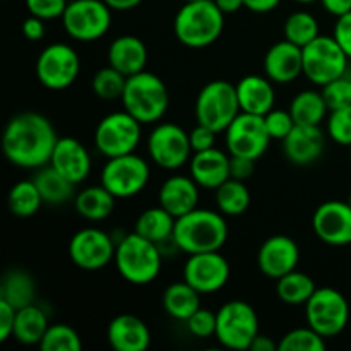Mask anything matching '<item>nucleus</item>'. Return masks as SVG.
<instances>
[{
  "mask_svg": "<svg viewBox=\"0 0 351 351\" xmlns=\"http://www.w3.org/2000/svg\"><path fill=\"white\" fill-rule=\"evenodd\" d=\"M281 0H243V5L256 14H267L280 5Z\"/></svg>",
  "mask_w": 351,
  "mask_h": 351,
  "instance_id": "nucleus-53",
  "label": "nucleus"
},
{
  "mask_svg": "<svg viewBox=\"0 0 351 351\" xmlns=\"http://www.w3.org/2000/svg\"><path fill=\"white\" fill-rule=\"evenodd\" d=\"M300 263V249L297 242L287 235H273L264 240L257 252V266L264 276L280 280L297 269Z\"/></svg>",
  "mask_w": 351,
  "mask_h": 351,
  "instance_id": "nucleus-19",
  "label": "nucleus"
},
{
  "mask_svg": "<svg viewBox=\"0 0 351 351\" xmlns=\"http://www.w3.org/2000/svg\"><path fill=\"white\" fill-rule=\"evenodd\" d=\"M348 204L351 206V192H350V197H348Z\"/></svg>",
  "mask_w": 351,
  "mask_h": 351,
  "instance_id": "nucleus-58",
  "label": "nucleus"
},
{
  "mask_svg": "<svg viewBox=\"0 0 351 351\" xmlns=\"http://www.w3.org/2000/svg\"><path fill=\"white\" fill-rule=\"evenodd\" d=\"M326 338L311 326L288 331L278 343V351H324Z\"/></svg>",
  "mask_w": 351,
  "mask_h": 351,
  "instance_id": "nucleus-40",
  "label": "nucleus"
},
{
  "mask_svg": "<svg viewBox=\"0 0 351 351\" xmlns=\"http://www.w3.org/2000/svg\"><path fill=\"white\" fill-rule=\"evenodd\" d=\"M21 29H23V36L26 38V40L40 41L43 40L45 36V21L29 14V17H26V19L23 21Z\"/></svg>",
  "mask_w": 351,
  "mask_h": 351,
  "instance_id": "nucleus-51",
  "label": "nucleus"
},
{
  "mask_svg": "<svg viewBox=\"0 0 351 351\" xmlns=\"http://www.w3.org/2000/svg\"><path fill=\"white\" fill-rule=\"evenodd\" d=\"M257 335H259V317L252 305L247 302H226L216 312L215 338L225 348L237 351L249 350Z\"/></svg>",
  "mask_w": 351,
  "mask_h": 351,
  "instance_id": "nucleus-7",
  "label": "nucleus"
},
{
  "mask_svg": "<svg viewBox=\"0 0 351 351\" xmlns=\"http://www.w3.org/2000/svg\"><path fill=\"white\" fill-rule=\"evenodd\" d=\"M216 206L225 216H240L249 209L250 192L242 180L230 177L216 189Z\"/></svg>",
  "mask_w": 351,
  "mask_h": 351,
  "instance_id": "nucleus-36",
  "label": "nucleus"
},
{
  "mask_svg": "<svg viewBox=\"0 0 351 351\" xmlns=\"http://www.w3.org/2000/svg\"><path fill=\"white\" fill-rule=\"evenodd\" d=\"M163 308L170 317L185 322L201 308V293L185 280L171 283L163 291Z\"/></svg>",
  "mask_w": 351,
  "mask_h": 351,
  "instance_id": "nucleus-28",
  "label": "nucleus"
},
{
  "mask_svg": "<svg viewBox=\"0 0 351 351\" xmlns=\"http://www.w3.org/2000/svg\"><path fill=\"white\" fill-rule=\"evenodd\" d=\"M264 122H266V129L269 132L271 139L283 141L288 134L293 130V127L297 125L291 117L290 110H271L269 113L264 115Z\"/></svg>",
  "mask_w": 351,
  "mask_h": 351,
  "instance_id": "nucleus-44",
  "label": "nucleus"
},
{
  "mask_svg": "<svg viewBox=\"0 0 351 351\" xmlns=\"http://www.w3.org/2000/svg\"><path fill=\"white\" fill-rule=\"evenodd\" d=\"M237 86L232 82L216 79L208 82L199 91L195 99V119L197 123L209 127L215 132H225L230 123L240 115Z\"/></svg>",
  "mask_w": 351,
  "mask_h": 351,
  "instance_id": "nucleus-6",
  "label": "nucleus"
},
{
  "mask_svg": "<svg viewBox=\"0 0 351 351\" xmlns=\"http://www.w3.org/2000/svg\"><path fill=\"white\" fill-rule=\"evenodd\" d=\"M252 351H274L278 350V343H274L273 338H269V336L266 335H257L256 339L252 341V345H250V348Z\"/></svg>",
  "mask_w": 351,
  "mask_h": 351,
  "instance_id": "nucleus-54",
  "label": "nucleus"
},
{
  "mask_svg": "<svg viewBox=\"0 0 351 351\" xmlns=\"http://www.w3.org/2000/svg\"><path fill=\"white\" fill-rule=\"evenodd\" d=\"M47 314L34 304L17 308L12 336L21 345H40L48 329Z\"/></svg>",
  "mask_w": 351,
  "mask_h": 351,
  "instance_id": "nucleus-32",
  "label": "nucleus"
},
{
  "mask_svg": "<svg viewBox=\"0 0 351 351\" xmlns=\"http://www.w3.org/2000/svg\"><path fill=\"white\" fill-rule=\"evenodd\" d=\"M307 326L324 338H335L345 331L350 321V305L345 295L335 288H317L305 304Z\"/></svg>",
  "mask_w": 351,
  "mask_h": 351,
  "instance_id": "nucleus-9",
  "label": "nucleus"
},
{
  "mask_svg": "<svg viewBox=\"0 0 351 351\" xmlns=\"http://www.w3.org/2000/svg\"><path fill=\"white\" fill-rule=\"evenodd\" d=\"M189 332L195 338H211L216 335V314L208 308H197L191 317L185 321Z\"/></svg>",
  "mask_w": 351,
  "mask_h": 351,
  "instance_id": "nucleus-45",
  "label": "nucleus"
},
{
  "mask_svg": "<svg viewBox=\"0 0 351 351\" xmlns=\"http://www.w3.org/2000/svg\"><path fill=\"white\" fill-rule=\"evenodd\" d=\"M106 339L117 351H144L151 345V331L143 319L122 314L110 321Z\"/></svg>",
  "mask_w": 351,
  "mask_h": 351,
  "instance_id": "nucleus-23",
  "label": "nucleus"
},
{
  "mask_svg": "<svg viewBox=\"0 0 351 351\" xmlns=\"http://www.w3.org/2000/svg\"><path fill=\"white\" fill-rule=\"evenodd\" d=\"M38 346L43 351H79L82 348V341L71 326L51 324Z\"/></svg>",
  "mask_w": 351,
  "mask_h": 351,
  "instance_id": "nucleus-41",
  "label": "nucleus"
},
{
  "mask_svg": "<svg viewBox=\"0 0 351 351\" xmlns=\"http://www.w3.org/2000/svg\"><path fill=\"white\" fill-rule=\"evenodd\" d=\"M115 195L101 184L86 187L74 199V208L79 216L89 221H103L115 209Z\"/></svg>",
  "mask_w": 351,
  "mask_h": 351,
  "instance_id": "nucleus-29",
  "label": "nucleus"
},
{
  "mask_svg": "<svg viewBox=\"0 0 351 351\" xmlns=\"http://www.w3.org/2000/svg\"><path fill=\"white\" fill-rule=\"evenodd\" d=\"M228 239V225L223 213L211 209H199L180 216L175 221L173 240L178 250L189 254L215 252L226 243Z\"/></svg>",
  "mask_w": 351,
  "mask_h": 351,
  "instance_id": "nucleus-2",
  "label": "nucleus"
},
{
  "mask_svg": "<svg viewBox=\"0 0 351 351\" xmlns=\"http://www.w3.org/2000/svg\"><path fill=\"white\" fill-rule=\"evenodd\" d=\"M302 50H304V75L314 84L326 86L346 74L350 58L335 36L319 34Z\"/></svg>",
  "mask_w": 351,
  "mask_h": 351,
  "instance_id": "nucleus-10",
  "label": "nucleus"
},
{
  "mask_svg": "<svg viewBox=\"0 0 351 351\" xmlns=\"http://www.w3.org/2000/svg\"><path fill=\"white\" fill-rule=\"evenodd\" d=\"M225 27V14L215 0L185 2L173 21L177 40L189 48H206L215 43Z\"/></svg>",
  "mask_w": 351,
  "mask_h": 351,
  "instance_id": "nucleus-3",
  "label": "nucleus"
},
{
  "mask_svg": "<svg viewBox=\"0 0 351 351\" xmlns=\"http://www.w3.org/2000/svg\"><path fill=\"white\" fill-rule=\"evenodd\" d=\"M315 290H317L315 281L308 274L297 269L276 280L278 297L288 305H305Z\"/></svg>",
  "mask_w": 351,
  "mask_h": 351,
  "instance_id": "nucleus-35",
  "label": "nucleus"
},
{
  "mask_svg": "<svg viewBox=\"0 0 351 351\" xmlns=\"http://www.w3.org/2000/svg\"><path fill=\"white\" fill-rule=\"evenodd\" d=\"M112 10H132L143 3V0H105Z\"/></svg>",
  "mask_w": 351,
  "mask_h": 351,
  "instance_id": "nucleus-55",
  "label": "nucleus"
},
{
  "mask_svg": "<svg viewBox=\"0 0 351 351\" xmlns=\"http://www.w3.org/2000/svg\"><path fill=\"white\" fill-rule=\"evenodd\" d=\"M117 243L98 228H84L69 242V257L82 271H99L115 259Z\"/></svg>",
  "mask_w": 351,
  "mask_h": 351,
  "instance_id": "nucleus-16",
  "label": "nucleus"
},
{
  "mask_svg": "<svg viewBox=\"0 0 351 351\" xmlns=\"http://www.w3.org/2000/svg\"><path fill=\"white\" fill-rule=\"evenodd\" d=\"M332 36L338 41L339 47L343 48V51L348 55V58H351V12L338 17Z\"/></svg>",
  "mask_w": 351,
  "mask_h": 351,
  "instance_id": "nucleus-48",
  "label": "nucleus"
},
{
  "mask_svg": "<svg viewBox=\"0 0 351 351\" xmlns=\"http://www.w3.org/2000/svg\"><path fill=\"white\" fill-rule=\"evenodd\" d=\"M328 134L339 146L351 147V105L329 112Z\"/></svg>",
  "mask_w": 351,
  "mask_h": 351,
  "instance_id": "nucleus-42",
  "label": "nucleus"
},
{
  "mask_svg": "<svg viewBox=\"0 0 351 351\" xmlns=\"http://www.w3.org/2000/svg\"><path fill=\"white\" fill-rule=\"evenodd\" d=\"M127 75L117 71L115 67L108 65L103 67L93 75L91 89L98 98L101 99H119L122 98L123 89H125Z\"/></svg>",
  "mask_w": 351,
  "mask_h": 351,
  "instance_id": "nucleus-39",
  "label": "nucleus"
},
{
  "mask_svg": "<svg viewBox=\"0 0 351 351\" xmlns=\"http://www.w3.org/2000/svg\"><path fill=\"white\" fill-rule=\"evenodd\" d=\"M191 177L199 187L216 191L230 178V153H223L218 147L194 153L191 158Z\"/></svg>",
  "mask_w": 351,
  "mask_h": 351,
  "instance_id": "nucleus-25",
  "label": "nucleus"
},
{
  "mask_svg": "<svg viewBox=\"0 0 351 351\" xmlns=\"http://www.w3.org/2000/svg\"><path fill=\"white\" fill-rule=\"evenodd\" d=\"M329 108L322 93L314 89H305L298 93L290 105V113L295 123L300 125H321L328 115Z\"/></svg>",
  "mask_w": 351,
  "mask_h": 351,
  "instance_id": "nucleus-34",
  "label": "nucleus"
},
{
  "mask_svg": "<svg viewBox=\"0 0 351 351\" xmlns=\"http://www.w3.org/2000/svg\"><path fill=\"white\" fill-rule=\"evenodd\" d=\"M141 125L143 123L125 110L108 113L95 129L96 147L106 158L134 153L141 143Z\"/></svg>",
  "mask_w": 351,
  "mask_h": 351,
  "instance_id": "nucleus-11",
  "label": "nucleus"
},
{
  "mask_svg": "<svg viewBox=\"0 0 351 351\" xmlns=\"http://www.w3.org/2000/svg\"><path fill=\"white\" fill-rule=\"evenodd\" d=\"M322 96H324L326 103H328L329 112L336 108H343V106L351 105V77L348 75H341V77L335 79V81L328 82L322 86Z\"/></svg>",
  "mask_w": 351,
  "mask_h": 351,
  "instance_id": "nucleus-43",
  "label": "nucleus"
},
{
  "mask_svg": "<svg viewBox=\"0 0 351 351\" xmlns=\"http://www.w3.org/2000/svg\"><path fill=\"white\" fill-rule=\"evenodd\" d=\"M185 2H194V0H185Z\"/></svg>",
  "mask_w": 351,
  "mask_h": 351,
  "instance_id": "nucleus-59",
  "label": "nucleus"
},
{
  "mask_svg": "<svg viewBox=\"0 0 351 351\" xmlns=\"http://www.w3.org/2000/svg\"><path fill=\"white\" fill-rule=\"evenodd\" d=\"M58 139L53 123L36 112L17 113L2 134V151L19 168H38L50 163Z\"/></svg>",
  "mask_w": 351,
  "mask_h": 351,
  "instance_id": "nucleus-1",
  "label": "nucleus"
},
{
  "mask_svg": "<svg viewBox=\"0 0 351 351\" xmlns=\"http://www.w3.org/2000/svg\"><path fill=\"white\" fill-rule=\"evenodd\" d=\"M285 156L298 167H307L321 158L326 147V136L319 125H297L283 141Z\"/></svg>",
  "mask_w": 351,
  "mask_h": 351,
  "instance_id": "nucleus-21",
  "label": "nucleus"
},
{
  "mask_svg": "<svg viewBox=\"0 0 351 351\" xmlns=\"http://www.w3.org/2000/svg\"><path fill=\"white\" fill-rule=\"evenodd\" d=\"M321 3L326 12L336 17L351 12V0H321Z\"/></svg>",
  "mask_w": 351,
  "mask_h": 351,
  "instance_id": "nucleus-52",
  "label": "nucleus"
},
{
  "mask_svg": "<svg viewBox=\"0 0 351 351\" xmlns=\"http://www.w3.org/2000/svg\"><path fill=\"white\" fill-rule=\"evenodd\" d=\"M312 230L326 245H351V206L343 201L322 202L312 216Z\"/></svg>",
  "mask_w": 351,
  "mask_h": 351,
  "instance_id": "nucleus-18",
  "label": "nucleus"
},
{
  "mask_svg": "<svg viewBox=\"0 0 351 351\" xmlns=\"http://www.w3.org/2000/svg\"><path fill=\"white\" fill-rule=\"evenodd\" d=\"M33 180L43 197V202L47 204L62 206L74 197L75 185L69 178H65L60 171L55 170L50 163L38 168Z\"/></svg>",
  "mask_w": 351,
  "mask_h": 351,
  "instance_id": "nucleus-30",
  "label": "nucleus"
},
{
  "mask_svg": "<svg viewBox=\"0 0 351 351\" xmlns=\"http://www.w3.org/2000/svg\"><path fill=\"white\" fill-rule=\"evenodd\" d=\"M151 177L149 165L137 154L108 158L101 170V185L117 199H129L144 191Z\"/></svg>",
  "mask_w": 351,
  "mask_h": 351,
  "instance_id": "nucleus-12",
  "label": "nucleus"
},
{
  "mask_svg": "<svg viewBox=\"0 0 351 351\" xmlns=\"http://www.w3.org/2000/svg\"><path fill=\"white\" fill-rule=\"evenodd\" d=\"M254 168H256V160H250L245 156H232L230 154V177L237 180L245 182L247 178L252 177Z\"/></svg>",
  "mask_w": 351,
  "mask_h": 351,
  "instance_id": "nucleus-50",
  "label": "nucleus"
},
{
  "mask_svg": "<svg viewBox=\"0 0 351 351\" xmlns=\"http://www.w3.org/2000/svg\"><path fill=\"white\" fill-rule=\"evenodd\" d=\"M123 110L141 123H156L170 105L168 88L163 79L153 72H137L129 75L122 95Z\"/></svg>",
  "mask_w": 351,
  "mask_h": 351,
  "instance_id": "nucleus-5",
  "label": "nucleus"
},
{
  "mask_svg": "<svg viewBox=\"0 0 351 351\" xmlns=\"http://www.w3.org/2000/svg\"><path fill=\"white\" fill-rule=\"evenodd\" d=\"M50 165L74 185L88 178L91 171V156L88 149L74 137H60L51 154Z\"/></svg>",
  "mask_w": 351,
  "mask_h": 351,
  "instance_id": "nucleus-22",
  "label": "nucleus"
},
{
  "mask_svg": "<svg viewBox=\"0 0 351 351\" xmlns=\"http://www.w3.org/2000/svg\"><path fill=\"white\" fill-rule=\"evenodd\" d=\"M235 86L242 112L264 117L274 108L276 93H274L273 81L267 75L266 77L257 74L245 75Z\"/></svg>",
  "mask_w": 351,
  "mask_h": 351,
  "instance_id": "nucleus-26",
  "label": "nucleus"
},
{
  "mask_svg": "<svg viewBox=\"0 0 351 351\" xmlns=\"http://www.w3.org/2000/svg\"><path fill=\"white\" fill-rule=\"evenodd\" d=\"M163 254L158 243L144 239L139 233H129L117 242L115 263L120 276L130 285L153 283L161 271Z\"/></svg>",
  "mask_w": 351,
  "mask_h": 351,
  "instance_id": "nucleus-4",
  "label": "nucleus"
},
{
  "mask_svg": "<svg viewBox=\"0 0 351 351\" xmlns=\"http://www.w3.org/2000/svg\"><path fill=\"white\" fill-rule=\"evenodd\" d=\"M147 153L153 163L165 170H177L191 161L194 153L191 146V137L177 123L165 122L153 129L147 139Z\"/></svg>",
  "mask_w": 351,
  "mask_h": 351,
  "instance_id": "nucleus-14",
  "label": "nucleus"
},
{
  "mask_svg": "<svg viewBox=\"0 0 351 351\" xmlns=\"http://www.w3.org/2000/svg\"><path fill=\"white\" fill-rule=\"evenodd\" d=\"M216 5L221 9L223 14H235L239 12L243 5V0H215Z\"/></svg>",
  "mask_w": 351,
  "mask_h": 351,
  "instance_id": "nucleus-56",
  "label": "nucleus"
},
{
  "mask_svg": "<svg viewBox=\"0 0 351 351\" xmlns=\"http://www.w3.org/2000/svg\"><path fill=\"white\" fill-rule=\"evenodd\" d=\"M283 34L285 40L304 48L319 36V23L311 12L298 10V12L290 14L287 17L283 26Z\"/></svg>",
  "mask_w": 351,
  "mask_h": 351,
  "instance_id": "nucleus-38",
  "label": "nucleus"
},
{
  "mask_svg": "<svg viewBox=\"0 0 351 351\" xmlns=\"http://www.w3.org/2000/svg\"><path fill=\"white\" fill-rule=\"evenodd\" d=\"M36 287L29 273L23 269H10L3 274L0 283V298L9 302L16 308L33 304Z\"/></svg>",
  "mask_w": 351,
  "mask_h": 351,
  "instance_id": "nucleus-33",
  "label": "nucleus"
},
{
  "mask_svg": "<svg viewBox=\"0 0 351 351\" xmlns=\"http://www.w3.org/2000/svg\"><path fill=\"white\" fill-rule=\"evenodd\" d=\"M175 221L177 218L173 215H170L161 206H156V208H149L141 213L136 226H134V232L160 245V243L173 239Z\"/></svg>",
  "mask_w": 351,
  "mask_h": 351,
  "instance_id": "nucleus-31",
  "label": "nucleus"
},
{
  "mask_svg": "<svg viewBox=\"0 0 351 351\" xmlns=\"http://www.w3.org/2000/svg\"><path fill=\"white\" fill-rule=\"evenodd\" d=\"M350 156H351V147H350Z\"/></svg>",
  "mask_w": 351,
  "mask_h": 351,
  "instance_id": "nucleus-60",
  "label": "nucleus"
},
{
  "mask_svg": "<svg viewBox=\"0 0 351 351\" xmlns=\"http://www.w3.org/2000/svg\"><path fill=\"white\" fill-rule=\"evenodd\" d=\"M60 19L65 33L72 40L89 43L108 33L112 26V9L105 0H72Z\"/></svg>",
  "mask_w": 351,
  "mask_h": 351,
  "instance_id": "nucleus-8",
  "label": "nucleus"
},
{
  "mask_svg": "<svg viewBox=\"0 0 351 351\" xmlns=\"http://www.w3.org/2000/svg\"><path fill=\"white\" fill-rule=\"evenodd\" d=\"M216 134L218 132H215V130L209 129V127L202 125V123H197V125L189 132L192 151H194V153H199V151H206L215 147Z\"/></svg>",
  "mask_w": 351,
  "mask_h": 351,
  "instance_id": "nucleus-47",
  "label": "nucleus"
},
{
  "mask_svg": "<svg viewBox=\"0 0 351 351\" xmlns=\"http://www.w3.org/2000/svg\"><path fill=\"white\" fill-rule=\"evenodd\" d=\"M81 71L77 51L65 43H51L38 55L34 72L41 84L51 91H62L72 86Z\"/></svg>",
  "mask_w": 351,
  "mask_h": 351,
  "instance_id": "nucleus-13",
  "label": "nucleus"
},
{
  "mask_svg": "<svg viewBox=\"0 0 351 351\" xmlns=\"http://www.w3.org/2000/svg\"><path fill=\"white\" fill-rule=\"evenodd\" d=\"M147 64V48L141 38L134 34H122L110 43L108 65L115 67L123 75L143 72Z\"/></svg>",
  "mask_w": 351,
  "mask_h": 351,
  "instance_id": "nucleus-27",
  "label": "nucleus"
},
{
  "mask_svg": "<svg viewBox=\"0 0 351 351\" xmlns=\"http://www.w3.org/2000/svg\"><path fill=\"white\" fill-rule=\"evenodd\" d=\"M41 204H43V197L34 180L17 182L9 191L7 206H9V211L17 218H31L40 211Z\"/></svg>",
  "mask_w": 351,
  "mask_h": 351,
  "instance_id": "nucleus-37",
  "label": "nucleus"
},
{
  "mask_svg": "<svg viewBox=\"0 0 351 351\" xmlns=\"http://www.w3.org/2000/svg\"><path fill=\"white\" fill-rule=\"evenodd\" d=\"M67 3V0H26V7L31 16H36L43 21L64 16Z\"/></svg>",
  "mask_w": 351,
  "mask_h": 351,
  "instance_id": "nucleus-46",
  "label": "nucleus"
},
{
  "mask_svg": "<svg viewBox=\"0 0 351 351\" xmlns=\"http://www.w3.org/2000/svg\"><path fill=\"white\" fill-rule=\"evenodd\" d=\"M184 280L201 295L216 293L228 283L230 264L219 250L192 254L184 266Z\"/></svg>",
  "mask_w": 351,
  "mask_h": 351,
  "instance_id": "nucleus-17",
  "label": "nucleus"
},
{
  "mask_svg": "<svg viewBox=\"0 0 351 351\" xmlns=\"http://www.w3.org/2000/svg\"><path fill=\"white\" fill-rule=\"evenodd\" d=\"M17 308L9 302L0 298V341H7L14 332Z\"/></svg>",
  "mask_w": 351,
  "mask_h": 351,
  "instance_id": "nucleus-49",
  "label": "nucleus"
},
{
  "mask_svg": "<svg viewBox=\"0 0 351 351\" xmlns=\"http://www.w3.org/2000/svg\"><path fill=\"white\" fill-rule=\"evenodd\" d=\"M161 208L167 209L175 218L194 211L199 204V185L192 177L173 175L161 184L158 192Z\"/></svg>",
  "mask_w": 351,
  "mask_h": 351,
  "instance_id": "nucleus-24",
  "label": "nucleus"
},
{
  "mask_svg": "<svg viewBox=\"0 0 351 351\" xmlns=\"http://www.w3.org/2000/svg\"><path fill=\"white\" fill-rule=\"evenodd\" d=\"M264 117L240 112V115L225 130L226 149L232 156H245L259 160L271 143Z\"/></svg>",
  "mask_w": 351,
  "mask_h": 351,
  "instance_id": "nucleus-15",
  "label": "nucleus"
},
{
  "mask_svg": "<svg viewBox=\"0 0 351 351\" xmlns=\"http://www.w3.org/2000/svg\"><path fill=\"white\" fill-rule=\"evenodd\" d=\"M298 3H312V2H317V0H295Z\"/></svg>",
  "mask_w": 351,
  "mask_h": 351,
  "instance_id": "nucleus-57",
  "label": "nucleus"
},
{
  "mask_svg": "<svg viewBox=\"0 0 351 351\" xmlns=\"http://www.w3.org/2000/svg\"><path fill=\"white\" fill-rule=\"evenodd\" d=\"M264 74L276 84H288L304 74V50L291 41L274 43L264 57Z\"/></svg>",
  "mask_w": 351,
  "mask_h": 351,
  "instance_id": "nucleus-20",
  "label": "nucleus"
}]
</instances>
